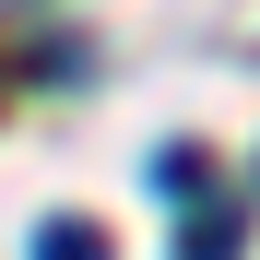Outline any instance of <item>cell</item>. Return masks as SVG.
Returning <instances> with one entry per match:
<instances>
[{
    "label": "cell",
    "mask_w": 260,
    "mask_h": 260,
    "mask_svg": "<svg viewBox=\"0 0 260 260\" xmlns=\"http://www.w3.org/2000/svg\"><path fill=\"white\" fill-rule=\"evenodd\" d=\"M154 189H166V201H201V189H213V154H201V142H166V154H154Z\"/></svg>",
    "instance_id": "6da1fadb"
},
{
    "label": "cell",
    "mask_w": 260,
    "mask_h": 260,
    "mask_svg": "<svg viewBox=\"0 0 260 260\" xmlns=\"http://www.w3.org/2000/svg\"><path fill=\"white\" fill-rule=\"evenodd\" d=\"M248 248V213H189V237H178V260H237Z\"/></svg>",
    "instance_id": "7a4b0ae2"
},
{
    "label": "cell",
    "mask_w": 260,
    "mask_h": 260,
    "mask_svg": "<svg viewBox=\"0 0 260 260\" xmlns=\"http://www.w3.org/2000/svg\"><path fill=\"white\" fill-rule=\"evenodd\" d=\"M36 260H107V237L83 213H59V225H36Z\"/></svg>",
    "instance_id": "3957f363"
}]
</instances>
